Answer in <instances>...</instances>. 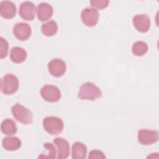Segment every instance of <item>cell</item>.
I'll list each match as a JSON object with an SVG mask.
<instances>
[{
	"label": "cell",
	"mask_w": 159,
	"mask_h": 159,
	"mask_svg": "<svg viewBox=\"0 0 159 159\" xmlns=\"http://www.w3.org/2000/svg\"><path fill=\"white\" fill-rule=\"evenodd\" d=\"M78 98L83 100L94 101L101 98L102 92L101 89L91 82L83 83L78 91Z\"/></svg>",
	"instance_id": "1"
},
{
	"label": "cell",
	"mask_w": 159,
	"mask_h": 159,
	"mask_svg": "<svg viewBox=\"0 0 159 159\" xmlns=\"http://www.w3.org/2000/svg\"><path fill=\"white\" fill-rule=\"evenodd\" d=\"M44 129L51 135H58L63 129V122L61 119L56 116L46 117L43 120Z\"/></svg>",
	"instance_id": "2"
},
{
	"label": "cell",
	"mask_w": 159,
	"mask_h": 159,
	"mask_svg": "<svg viewBox=\"0 0 159 159\" xmlns=\"http://www.w3.org/2000/svg\"><path fill=\"white\" fill-rule=\"evenodd\" d=\"M11 111L14 118L19 122L24 124H30L32 122L33 116L31 111L24 106L16 104L12 107Z\"/></svg>",
	"instance_id": "3"
},
{
	"label": "cell",
	"mask_w": 159,
	"mask_h": 159,
	"mask_svg": "<svg viewBox=\"0 0 159 159\" xmlns=\"http://www.w3.org/2000/svg\"><path fill=\"white\" fill-rule=\"evenodd\" d=\"M19 88L18 78L12 74H6L1 81V91L5 94H12Z\"/></svg>",
	"instance_id": "4"
},
{
	"label": "cell",
	"mask_w": 159,
	"mask_h": 159,
	"mask_svg": "<svg viewBox=\"0 0 159 159\" xmlns=\"http://www.w3.org/2000/svg\"><path fill=\"white\" fill-rule=\"evenodd\" d=\"M40 94L43 99L50 102H57L61 98L60 89L57 86L50 84H47L42 87Z\"/></svg>",
	"instance_id": "5"
},
{
	"label": "cell",
	"mask_w": 159,
	"mask_h": 159,
	"mask_svg": "<svg viewBox=\"0 0 159 159\" xmlns=\"http://www.w3.org/2000/svg\"><path fill=\"white\" fill-rule=\"evenodd\" d=\"M158 140V132L157 130L143 129L138 132V140L144 145H152Z\"/></svg>",
	"instance_id": "6"
},
{
	"label": "cell",
	"mask_w": 159,
	"mask_h": 159,
	"mask_svg": "<svg viewBox=\"0 0 159 159\" xmlns=\"http://www.w3.org/2000/svg\"><path fill=\"white\" fill-rule=\"evenodd\" d=\"M99 12L94 8H85L81 12V20L84 25L93 27L96 25L99 20Z\"/></svg>",
	"instance_id": "7"
},
{
	"label": "cell",
	"mask_w": 159,
	"mask_h": 159,
	"mask_svg": "<svg viewBox=\"0 0 159 159\" xmlns=\"http://www.w3.org/2000/svg\"><path fill=\"white\" fill-rule=\"evenodd\" d=\"M48 69L52 76L60 77L66 71V63L60 58H54L48 63Z\"/></svg>",
	"instance_id": "8"
},
{
	"label": "cell",
	"mask_w": 159,
	"mask_h": 159,
	"mask_svg": "<svg viewBox=\"0 0 159 159\" xmlns=\"http://www.w3.org/2000/svg\"><path fill=\"white\" fill-rule=\"evenodd\" d=\"M14 36L20 40L28 39L31 35L32 30L30 25L25 22H18L13 27Z\"/></svg>",
	"instance_id": "9"
},
{
	"label": "cell",
	"mask_w": 159,
	"mask_h": 159,
	"mask_svg": "<svg viewBox=\"0 0 159 159\" xmlns=\"http://www.w3.org/2000/svg\"><path fill=\"white\" fill-rule=\"evenodd\" d=\"M19 13L23 19L32 20L35 16V6L32 2H23L19 6Z\"/></svg>",
	"instance_id": "10"
},
{
	"label": "cell",
	"mask_w": 159,
	"mask_h": 159,
	"mask_svg": "<svg viewBox=\"0 0 159 159\" xmlns=\"http://www.w3.org/2000/svg\"><path fill=\"white\" fill-rule=\"evenodd\" d=\"M133 24L140 32H147L150 27V20L146 14H137L133 18Z\"/></svg>",
	"instance_id": "11"
},
{
	"label": "cell",
	"mask_w": 159,
	"mask_h": 159,
	"mask_svg": "<svg viewBox=\"0 0 159 159\" xmlns=\"http://www.w3.org/2000/svg\"><path fill=\"white\" fill-rule=\"evenodd\" d=\"M53 143L58 148L57 158L60 159L66 158L70 154V145L66 140L61 137H57L54 139Z\"/></svg>",
	"instance_id": "12"
},
{
	"label": "cell",
	"mask_w": 159,
	"mask_h": 159,
	"mask_svg": "<svg viewBox=\"0 0 159 159\" xmlns=\"http://www.w3.org/2000/svg\"><path fill=\"white\" fill-rule=\"evenodd\" d=\"M0 14L4 18H13L16 14V7L15 4L9 1H2L0 4Z\"/></svg>",
	"instance_id": "13"
},
{
	"label": "cell",
	"mask_w": 159,
	"mask_h": 159,
	"mask_svg": "<svg viewBox=\"0 0 159 159\" xmlns=\"http://www.w3.org/2000/svg\"><path fill=\"white\" fill-rule=\"evenodd\" d=\"M37 12L39 20L47 21L52 17L53 10L51 5L46 2H42L39 4Z\"/></svg>",
	"instance_id": "14"
},
{
	"label": "cell",
	"mask_w": 159,
	"mask_h": 159,
	"mask_svg": "<svg viewBox=\"0 0 159 159\" xmlns=\"http://www.w3.org/2000/svg\"><path fill=\"white\" fill-rule=\"evenodd\" d=\"M20 140L16 137H7L3 139L2 145L3 148L8 151L17 150L21 147Z\"/></svg>",
	"instance_id": "15"
},
{
	"label": "cell",
	"mask_w": 159,
	"mask_h": 159,
	"mask_svg": "<svg viewBox=\"0 0 159 159\" xmlns=\"http://www.w3.org/2000/svg\"><path fill=\"white\" fill-rule=\"evenodd\" d=\"M27 58L26 51L19 47H14L12 48L10 52L11 60L16 63H20L23 62Z\"/></svg>",
	"instance_id": "16"
},
{
	"label": "cell",
	"mask_w": 159,
	"mask_h": 159,
	"mask_svg": "<svg viewBox=\"0 0 159 159\" xmlns=\"http://www.w3.org/2000/svg\"><path fill=\"white\" fill-rule=\"evenodd\" d=\"M87 154V148L81 142H76L72 145V158L74 159H84Z\"/></svg>",
	"instance_id": "17"
},
{
	"label": "cell",
	"mask_w": 159,
	"mask_h": 159,
	"mask_svg": "<svg viewBox=\"0 0 159 159\" xmlns=\"http://www.w3.org/2000/svg\"><path fill=\"white\" fill-rule=\"evenodd\" d=\"M1 131L6 135H12L17 132V126L14 120L10 119H6L1 124Z\"/></svg>",
	"instance_id": "18"
},
{
	"label": "cell",
	"mask_w": 159,
	"mask_h": 159,
	"mask_svg": "<svg viewBox=\"0 0 159 159\" xmlns=\"http://www.w3.org/2000/svg\"><path fill=\"white\" fill-rule=\"evenodd\" d=\"M41 30L45 35L51 37L57 32L58 25L55 21L50 20L49 22L42 24Z\"/></svg>",
	"instance_id": "19"
},
{
	"label": "cell",
	"mask_w": 159,
	"mask_h": 159,
	"mask_svg": "<svg viewBox=\"0 0 159 159\" xmlns=\"http://www.w3.org/2000/svg\"><path fill=\"white\" fill-rule=\"evenodd\" d=\"M132 53L136 56H142L148 51L147 44L143 41H137L134 43L132 48Z\"/></svg>",
	"instance_id": "20"
},
{
	"label": "cell",
	"mask_w": 159,
	"mask_h": 159,
	"mask_svg": "<svg viewBox=\"0 0 159 159\" xmlns=\"http://www.w3.org/2000/svg\"><path fill=\"white\" fill-rule=\"evenodd\" d=\"M45 148L47 150V153L41 154L39 156V158H55L56 150L55 147L50 143H45L43 145Z\"/></svg>",
	"instance_id": "21"
},
{
	"label": "cell",
	"mask_w": 159,
	"mask_h": 159,
	"mask_svg": "<svg viewBox=\"0 0 159 159\" xmlns=\"http://www.w3.org/2000/svg\"><path fill=\"white\" fill-rule=\"evenodd\" d=\"M8 43L2 37L0 38V57L3 58L6 57L8 52Z\"/></svg>",
	"instance_id": "22"
},
{
	"label": "cell",
	"mask_w": 159,
	"mask_h": 159,
	"mask_svg": "<svg viewBox=\"0 0 159 159\" xmlns=\"http://www.w3.org/2000/svg\"><path fill=\"white\" fill-rule=\"evenodd\" d=\"M109 4L108 0H92L91 1V4L94 9H102L106 8Z\"/></svg>",
	"instance_id": "23"
},
{
	"label": "cell",
	"mask_w": 159,
	"mask_h": 159,
	"mask_svg": "<svg viewBox=\"0 0 159 159\" xmlns=\"http://www.w3.org/2000/svg\"><path fill=\"white\" fill-rule=\"evenodd\" d=\"M88 158L89 159H95V158H105L106 156L104 155V153L99 150H91L89 152Z\"/></svg>",
	"instance_id": "24"
}]
</instances>
